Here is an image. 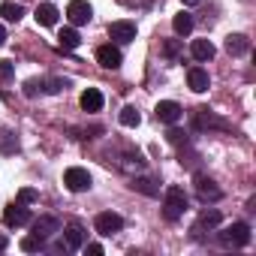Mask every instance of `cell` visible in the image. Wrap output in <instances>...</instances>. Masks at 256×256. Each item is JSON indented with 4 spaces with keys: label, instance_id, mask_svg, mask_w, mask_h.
I'll use <instances>...</instances> for the list:
<instances>
[{
    "label": "cell",
    "instance_id": "cell-4",
    "mask_svg": "<svg viewBox=\"0 0 256 256\" xmlns=\"http://www.w3.org/2000/svg\"><path fill=\"white\" fill-rule=\"evenodd\" d=\"M94 226H96V232H100V235H114V232H120L124 217H120V214H114V211H102V214H96Z\"/></svg>",
    "mask_w": 256,
    "mask_h": 256
},
{
    "label": "cell",
    "instance_id": "cell-18",
    "mask_svg": "<svg viewBox=\"0 0 256 256\" xmlns=\"http://www.w3.org/2000/svg\"><path fill=\"white\" fill-rule=\"evenodd\" d=\"M217 223H220V211H214V208H211V211H202V217L196 220V226H193V232H196V235H202L205 229H214Z\"/></svg>",
    "mask_w": 256,
    "mask_h": 256
},
{
    "label": "cell",
    "instance_id": "cell-30",
    "mask_svg": "<svg viewBox=\"0 0 256 256\" xmlns=\"http://www.w3.org/2000/svg\"><path fill=\"white\" fill-rule=\"evenodd\" d=\"M64 88H66L64 78H52V82H46V90H48V94H58V90H64Z\"/></svg>",
    "mask_w": 256,
    "mask_h": 256
},
{
    "label": "cell",
    "instance_id": "cell-26",
    "mask_svg": "<svg viewBox=\"0 0 256 256\" xmlns=\"http://www.w3.org/2000/svg\"><path fill=\"white\" fill-rule=\"evenodd\" d=\"M16 148H18L16 136H10V133H0V151H4V154H10V151H16Z\"/></svg>",
    "mask_w": 256,
    "mask_h": 256
},
{
    "label": "cell",
    "instance_id": "cell-29",
    "mask_svg": "<svg viewBox=\"0 0 256 256\" xmlns=\"http://www.w3.org/2000/svg\"><path fill=\"white\" fill-rule=\"evenodd\" d=\"M169 142H172V145H187V136H184L181 130H175V126H172V130H169Z\"/></svg>",
    "mask_w": 256,
    "mask_h": 256
},
{
    "label": "cell",
    "instance_id": "cell-17",
    "mask_svg": "<svg viewBox=\"0 0 256 256\" xmlns=\"http://www.w3.org/2000/svg\"><path fill=\"white\" fill-rule=\"evenodd\" d=\"M82 108H84V112H100V108H102V94H100L96 88H88V90L82 94Z\"/></svg>",
    "mask_w": 256,
    "mask_h": 256
},
{
    "label": "cell",
    "instance_id": "cell-20",
    "mask_svg": "<svg viewBox=\"0 0 256 256\" xmlns=\"http://www.w3.org/2000/svg\"><path fill=\"white\" fill-rule=\"evenodd\" d=\"M0 16H4L6 22H18L24 16V6L16 4V0H4V4H0Z\"/></svg>",
    "mask_w": 256,
    "mask_h": 256
},
{
    "label": "cell",
    "instance_id": "cell-2",
    "mask_svg": "<svg viewBox=\"0 0 256 256\" xmlns=\"http://www.w3.org/2000/svg\"><path fill=\"white\" fill-rule=\"evenodd\" d=\"M250 241V226L247 223H232L220 232V244L223 247H244Z\"/></svg>",
    "mask_w": 256,
    "mask_h": 256
},
{
    "label": "cell",
    "instance_id": "cell-33",
    "mask_svg": "<svg viewBox=\"0 0 256 256\" xmlns=\"http://www.w3.org/2000/svg\"><path fill=\"white\" fill-rule=\"evenodd\" d=\"M84 250H88V253H90V256H100V253H102V244H88V247H84Z\"/></svg>",
    "mask_w": 256,
    "mask_h": 256
},
{
    "label": "cell",
    "instance_id": "cell-22",
    "mask_svg": "<svg viewBox=\"0 0 256 256\" xmlns=\"http://www.w3.org/2000/svg\"><path fill=\"white\" fill-rule=\"evenodd\" d=\"M172 28H175L178 36H187V34L193 30V16H190V12H178V16L172 18Z\"/></svg>",
    "mask_w": 256,
    "mask_h": 256
},
{
    "label": "cell",
    "instance_id": "cell-21",
    "mask_svg": "<svg viewBox=\"0 0 256 256\" xmlns=\"http://www.w3.org/2000/svg\"><path fill=\"white\" fill-rule=\"evenodd\" d=\"M196 126H220V130H226L229 124L220 120V118H214L208 108H199V112H196Z\"/></svg>",
    "mask_w": 256,
    "mask_h": 256
},
{
    "label": "cell",
    "instance_id": "cell-14",
    "mask_svg": "<svg viewBox=\"0 0 256 256\" xmlns=\"http://www.w3.org/2000/svg\"><path fill=\"white\" fill-rule=\"evenodd\" d=\"M190 52H193V58H196L199 64H205V60L214 58V46H211V40H193Z\"/></svg>",
    "mask_w": 256,
    "mask_h": 256
},
{
    "label": "cell",
    "instance_id": "cell-7",
    "mask_svg": "<svg viewBox=\"0 0 256 256\" xmlns=\"http://www.w3.org/2000/svg\"><path fill=\"white\" fill-rule=\"evenodd\" d=\"M154 112H157V120H163V124H178L181 114H184V108H181L175 100H160Z\"/></svg>",
    "mask_w": 256,
    "mask_h": 256
},
{
    "label": "cell",
    "instance_id": "cell-32",
    "mask_svg": "<svg viewBox=\"0 0 256 256\" xmlns=\"http://www.w3.org/2000/svg\"><path fill=\"white\" fill-rule=\"evenodd\" d=\"M40 88H42V82H28V84H24V94H28V96H34Z\"/></svg>",
    "mask_w": 256,
    "mask_h": 256
},
{
    "label": "cell",
    "instance_id": "cell-1",
    "mask_svg": "<svg viewBox=\"0 0 256 256\" xmlns=\"http://www.w3.org/2000/svg\"><path fill=\"white\" fill-rule=\"evenodd\" d=\"M184 211H187V193L181 187H169L166 190V202H163L166 220H178V217H184Z\"/></svg>",
    "mask_w": 256,
    "mask_h": 256
},
{
    "label": "cell",
    "instance_id": "cell-27",
    "mask_svg": "<svg viewBox=\"0 0 256 256\" xmlns=\"http://www.w3.org/2000/svg\"><path fill=\"white\" fill-rule=\"evenodd\" d=\"M163 54H166V58H178V54H181V42H178V40H169V42L163 46Z\"/></svg>",
    "mask_w": 256,
    "mask_h": 256
},
{
    "label": "cell",
    "instance_id": "cell-11",
    "mask_svg": "<svg viewBox=\"0 0 256 256\" xmlns=\"http://www.w3.org/2000/svg\"><path fill=\"white\" fill-rule=\"evenodd\" d=\"M226 52H229L232 58H241V54L250 52V40H247L244 34H229V36H226Z\"/></svg>",
    "mask_w": 256,
    "mask_h": 256
},
{
    "label": "cell",
    "instance_id": "cell-28",
    "mask_svg": "<svg viewBox=\"0 0 256 256\" xmlns=\"http://www.w3.org/2000/svg\"><path fill=\"white\" fill-rule=\"evenodd\" d=\"M12 72H16V70H12V64H10V60H0V82H10V78H12Z\"/></svg>",
    "mask_w": 256,
    "mask_h": 256
},
{
    "label": "cell",
    "instance_id": "cell-12",
    "mask_svg": "<svg viewBox=\"0 0 256 256\" xmlns=\"http://www.w3.org/2000/svg\"><path fill=\"white\" fill-rule=\"evenodd\" d=\"M187 84H190L196 94H205L211 82H208V72H205L202 66H193V70H187Z\"/></svg>",
    "mask_w": 256,
    "mask_h": 256
},
{
    "label": "cell",
    "instance_id": "cell-3",
    "mask_svg": "<svg viewBox=\"0 0 256 256\" xmlns=\"http://www.w3.org/2000/svg\"><path fill=\"white\" fill-rule=\"evenodd\" d=\"M64 184H66L72 193H84V190L90 187V172L82 169V166H70V169L64 172Z\"/></svg>",
    "mask_w": 256,
    "mask_h": 256
},
{
    "label": "cell",
    "instance_id": "cell-6",
    "mask_svg": "<svg viewBox=\"0 0 256 256\" xmlns=\"http://www.w3.org/2000/svg\"><path fill=\"white\" fill-rule=\"evenodd\" d=\"M90 16H94V10H90L88 0H72V4L66 6V18H70V24H72V28L88 24V22H90Z\"/></svg>",
    "mask_w": 256,
    "mask_h": 256
},
{
    "label": "cell",
    "instance_id": "cell-10",
    "mask_svg": "<svg viewBox=\"0 0 256 256\" xmlns=\"http://www.w3.org/2000/svg\"><path fill=\"white\" fill-rule=\"evenodd\" d=\"M96 60H100V66H106V70H118L120 66V52L114 48V46H100L96 48Z\"/></svg>",
    "mask_w": 256,
    "mask_h": 256
},
{
    "label": "cell",
    "instance_id": "cell-5",
    "mask_svg": "<svg viewBox=\"0 0 256 256\" xmlns=\"http://www.w3.org/2000/svg\"><path fill=\"white\" fill-rule=\"evenodd\" d=\"M30 232L36 235V238H52L54 232H60V220L58 217H52V214H42V217H36L34 223H30Z\"/></svg>",
    "mask_w": 256,
    "mask_h": 256
},
{
    "label": "cell",
    "instance_id": "cell-24",
    "mask_svg": "<svg viewBox=\"0 0 256 256\" xmlns=\"http://www.w3.org/2000/svg\"><path fill=\"white\" fill-rule=\"evenodd\" d=\"M120 124H124V126H139V124H142V114H139L133 106H124V108H120Z\"/></svg>",
    "mask_w": 256,
    "mask_h": 256
},
{
    "label": "cell",
    "instance_id": "cell-23",
    "mask_svg": "<svg viewBox=\"0 0 256 256\" xmlns=\"http://www.w3.org/2000/svg\"><path fill=\"white\" fill-rule=\"evenodd\" d=\"M133 187H136L139 193H145V196H160V187H157V181H151V178H133Z\"/></svg>",
    "mask_w": 256,
    "mask_h": 256
},
{
    "label": "cell",
    "instance_id": "cell-36",
    "mask_svg": "<svg viewBox=\"0 0 256 256\" xmlns=\"http://www.w3.org/2000/svg\"><path fill=\"white\" fill-rule=\"evenodd\" d=\"M4 247H6V238H4V235H0V250H4Z\"/></svg>",
    "mask_w": 256,
    "mask_h": 256
},
{
    "label": "cell",
    "instance_id": "cell-25",
    "mask_svg": "<svg viewBox=\"0 0 256 256\" xmlns=\"http://www.w3.org/2000/svg\"><path fill=\"white\" fill-rule=\"evenodd\" d=\"M22 250H24V253H36V250H42V238H36V235L24 238V241H22Z\"/></svg>",
    "mask_w": 256,
    "mask_h": 256
},
{
    "label": "cell",
    "instance_id": "cell-13",
    "mask_svg": "<svg viewBox=\"0 0 256 256\" xmlns=\"http://www.w3.org/2000/svg\"><path fill=\"white\" fill-rule=\"evenodd\" d=\"M64 232H66V247H70V250H78V247L84 244V229H82V223L72 220V223H66Z\"/></svg>",
    "mask_w": 256,
    "mask_h": 256
},
{
    "label": "cell",
    "instance_id": "cell-31",
    "mask_svg": "<svg viewBox=\"0 0 256 256\" xmlns=\"http://www.w3.org/2000/svg\"><path fill=\"white\" fill-rule=\"evenodd\" d=\"M34 199H36V190H30V187H24L18 193V202H34Z\"/></svg>",
    "mask_w": 256,
    "mask_h": 256
},
{
    "label": "cell",
    "instance_id": "cell-35",
    "mask_svg": "<svg viewBox=\"0 0 256 256\" xmlns=\"http://www.w3.org/2000/svg\"><path fill=\"white\" fill-rule=\"evenodd\" d=\"M184 4H187V6H196V4H199V0H184Z\"/></svg>",
    "mask_w": 256,
    "mask_h": 256
},
{
    "label": "cell",
    "instance_id": "cell-19",
    "mask_svg": "<svg viewBox=\"0 0 256 256\" xmlns=\"http://www.w3.org/2000/svg\"><path fill=\"white\" fill-rule=\"evenodd\" d=\"M58 42H60V48H66V52H72V48H78V42H82V36H78V30H76V28H64V30L58 34Z\"/></svg>",
    "mask_w": 256,
    "mask_h": 256
},
{
    "label": "cell",
    "instance_id": "cell-15",
    "mask_svg": "<svg viewBox=\"0 0 256 256\" xmlns=\"http://www.w3.org/2000/svg\"><path fill=\"white\" fill-rule=\"evenodd\" d=\"M196 190H199V196H202V199H211V202L223 196V193L214 187V181H211V178H205V175H196Z\"/></svg>",
    "mask_w": 256,
    "mask_h": 256
},
{
    "label": "cell",
    "instance_id": "cell-9",
    "mask_svg": "<svg viewBox=\"0 0 256 256\" xmlns=\"http://www.w3.org/2000/svg\"><path fill=\"white\" fill-rule=\"evenodd\" d=\"M108 36L114 42H133L136 40V24L133 22H112L108 24Z\"/></svg>",
    "mask_w": 256,
    "mask_h": 256
},
{
    "label": "cell",
    "instance_id": "cell-8",
    "mask_svg": "<svg viewBox=\"0 0 256 256\" xmlns=\"http://www.w3.org/2000/svg\"><path fill=\"white\" fill-rule=\"evenodd\" d=\"M4 223H6V226H28V223H30V211L24 208V202H12V205H6V211H4Z\"/></svg>",
    "mask_w": 256,
    "mask_h": 256
},
{
    "label": "cell",
    "instance_id": "cell-16",
    "mask_svg": "<svg viewBox=\"0 0 256 256\" xmlns=\"http://www.w3.org/2000/svg\"><path fill=\"white\" fill-rule=\"evenodd\" d=\"M36 22H40L42 28L58 24V6H52V4H40V6H36Z\"/></svg>",
    "mask_w": 256,
    "mask_h": 256
},
{
    "label": "cell",
    "instance_id": "cell-34",
    "mask_svg": "<svg viewBox=\"0 0 256 256\" xmlns=\"http://www.w3.org/2000/svg\"><path fill=\"white\" fill-rule=\"evenodd\" d=\"M6 42V30H4V24H0V46Z\"/></svg>",
    "mask_w": 256,
    "mask_h": 256
}]
</instances>
